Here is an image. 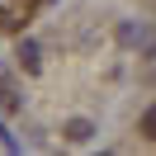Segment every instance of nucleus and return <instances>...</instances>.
<instances>
[{"label":"nucleus","instance_id":"obj_3","mask_svg":"<svg viewBox=\"0 0 156 156\" xmlns=\"http://www.w3.org/2000/svg\"><path fill=\"white\" fill-rule=\"evenodd\" d=\"M142 137H151V142H156V104L142 114Z\"/></svg>","mask_w":156,"mask_h":156},{"label":"nucleus","instance_id":"obj_2","mask_svg":"<svg viewBox=\"0 0 156 156\" xmlns=\"http://www.w3.org/2000/svg\"><path fill=\"white\" fill-rule=\"evenodd\" d=\"M19 62H24L29 71H38V43H29V38H24V43H19Z\"/></svg>","mask_w":156,"mask_h":156},{"label":"nucleus","instance_id":"obj_4","mask_svg":"<svg viewBox=\"0 0 156 156\" xmlns=\"http://www.w3.org/2000/svg\"><path fill=\"white\" fill-rule=\"evenodd\" d=\"M0 137H5V128H0Z\"/></svg>","mask_w":156,"mask_h":156},{"label":"nucleus","instance_id":"obj_1","mask_svg":"<svg viewBox=\"0 0 156 156\" xmlns=\"http://www.w3.org/2000/svg\"><path fill=\"white\" fill-rule=\"evenodd\" d=\"M62 133H66V142H76V147H85L90 137H95V123H90V118H71V123L62 128Z\"/></svg>","mask_w":156,"mask_h":156}]
</instances>
